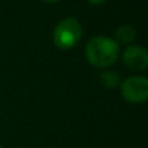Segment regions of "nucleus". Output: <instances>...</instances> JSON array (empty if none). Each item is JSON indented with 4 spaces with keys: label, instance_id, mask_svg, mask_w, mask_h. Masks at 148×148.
Instances as JSON below:
<instances>
[{
    "label": "nucleus",
    "instance_id": "f257e3e1",
    "mask_svg": "<svg viewBox=\"0 0 148 148\" xmlns=\"http://www.w3.org/2000/svg\"><path fill=\"white\" fill-rule=\"evenodd\" d=\"M121 55L120 46L113 38L97 35L86 44L84 56L91 66L96 69H108L118 61Z\"/></svg>",
    "mask_w": 148,
    "mask_h": 148
},
{
    "label": "nucleus",
    "instance_id": "f03ea898",
    "mask_svg": "<svg viewBox=\"0 0 148 148\" xmlns=\"http://www.w3.org/2000/svg\"><path fill=\"white\" fill-rule=\"evenodd\" d=\"M83 29L75 17H66L61 20L53 29L52 39L55 46L61 51L72 49L81 42Z\"/></svg>",
    "mask_w": 148,
    "mask_h": 148
},
{
    "label": "nucleus",
    "instance_id": "7ed1b4c3",
    "mask_svg": "<svg viewBox=\"0 0 148 148\" xmlns=\"http://www.w3.org/2000/svg\"><path fill=\"white\" fill-rule=\"evenodd\" d=\"M123 100L130 104H142L148 99V79L143 75H131L120 83Z\"/></svg>",
    "mask_w": 148,
    "mask_h": 148
},
{
    "label": "nucleus",
    "instance_id": "20e7f679",
    "mask_svg": "<svg viewBox=\"0 0 148 148\" xmlns=\"http://www.w3.org/2000/svg\"><path fill=\"white\" fill-rule=\"evenodd\" d=\"M122 61L126 68L135 72L146 70L148 66V52L138 44H129L122 52Z\"/></svg>",
    "mask_w": 148,
    "mask_h": 148
},
{
    "label": "nucleus",
    "instance_id": "39448f33",
    "mask_svg": "<svg viewBox=\"0 0 148 148\" xmlns=\"http://www.w3.org/2000/svg\"><path fill=\"white\" fill-rule=\"evenodd\" d=\"M136 38V30L131 25H122L117 29L114 34V40L117 42L118 46H129L131 44Z\"/></svg>",
    "mask_w": 148,
    "mask_h": 148
},
{
    "label": "nucleus",
    "instance_id": "423d86ee",
    "mask_svg": "<svg viewBox=\"0 0 148 148\" xmlns=\"http://www.w3.org/2000/svg\"><path fill=\"white\" fill-rule=\"evenodd\" d=\"M100 83L103 84L107 88H116V87L120 86L121 81H120V75L117 72L114 70H108L104 69V72L100 73Z\"/></svg>",
    "mask_w": 148,
    "mask_h": 148
},
{
    "label": "nucleus",
    "instance_id": "0eeeda50",
    "mask_svg": "<svg viewBox=\"0 0 148 148\" xmlns=\"http://www.w3.org/2000/svg\"><path fill=\"white\" fill-rule=\"evenodd\" d=\"M87 1L92 5H101V4H105L108 0H87Z\"/></svg>",
    "mask_w": 148,
    "mask_h": 148
},
{
    "label": "nucleus",
    "instance_id": "6e6552de",
    "mask_svg": "<svg viewBox=\"0 0 148 148\" xmlns=\"http://www.w3.org/2000/svg\"><path fill=\"white\" fill-rule=\"evenodd\" d=\"M43 3H46V4H56V3H59L60 0H42Z\"/></svg>",
    "mask_w": 148,
    "mask_h": 148
},
{
    "label": "nucleus",
    "instance_id": "1a4fd4ad",
    "mask_svg": "<svg viewBox=\"0 0 148 148\" xmlns=\"http://www.w3.org/2000/svg\"><path fill=\"white\" fill-rule=\"evenodd\" d=\"M0 148H4V147H3V146H1V144H0Z\"/></svg>",
    "mask_w": 148,
    "mask_h": 148
}]
</instances>
